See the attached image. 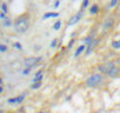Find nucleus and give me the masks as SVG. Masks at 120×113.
Wrapping results in <instances>:
<instances>
[{
    "instance_id": "nucleus-1",
    "label": "nucleus",
    "mask_w": 120,
    "mask_h": 113,
    "mask_svg": "<svg viewBox=\"0 0 120 113\" xmlns=\"http://www.w3.org/2000/svg\"><path fill=\"white\" fill-rule=\"evenodd\" d=\"M30 28V17L27 14L20 15L14 23V31L19 34H24Z\"/></svg>"
},
{
    "instance_id": "nucleus-2",
    "label": "nucleus",
    "mask_w": 120,
    "mask_h": 113,
    "mask_svg": "<svg viewBox=\"0 0 120 113\" xmlns=\"http://www.w3.org/2000/svg\"><path fill=\"white\" fill-rule=\"evenodd\" d=\"M98 71L101 73V74H106L108 77H116L118 73H119V70L118 67L115 66L114 63H107V64H101L98 66Z\"/></svg>"
},
{
    "instance_id": "nucleus-3",
    "label": "nucleus",
    "mask_w": 120,
    "mask_h": 113,
    "mask_svg": "<svg viewBox=\"0 0 120 113\" xmlns=\"http://www.w3.org/2000/svg\"><path fill=\"white\" fill-rule=\"evenodd\" d=\"M105 83V77L101 74V73H94V74H91L87 79H86V86L87 87H99L101 86L102 84Z\"/></svg>"
},
{
    "instance_id": "nucleus-4",
    "label": "nucleus",
    "mask_w": 120,
    "mask_h": 113,
    "mask_svg": "<svg viewBox=\"0 0 120 113\" xmlns=\"http://www.w3.org/2000/svg\"><path fill=\"white\" fill-rule=\"evenodd\" d=\"M41 61V58L40 56H28L24 60V66L25 67H28V68H33L35 67Z\"/></svg>"
},
{
    "instance_id": "nucleus-5",
    "label": "nucleus",
    "mask_w": 120,
    "mask_h": 113,
    "mask_svg": "<svg viewBox=\"0 0 120 113\" xmlns=\"http://www.w3.org/2000/svg\"><path fill=\"white\" fill-rule=\"evenodd\" d=\"M25 99H26V93H21L19 95L8 98L7 99V104H10V105H21L25 101Z\"/></svg>"
},
{
    "instance_id": "nucleus-6",
    "label": "nucleus",
    "mask_w": 120,
    "mask_h": 113,
    "mask_svg": "<svg viewBox=\"0 0 120 113\" xmlns=\"http://www.w3.org/2000/svg\"><path fill=\"white\" fill-rule=\"evenodd\" d=\"M82 14H84V11H79L78 13H75L74 15H72L71 17V19L68 20V26H73V25H75V24H78L81 19H82Z\"/></svg>"
},
{
    "instance_id": "nucleus-7",
    "label": "nucleus",
    "mask_w": 120,
    "mask_h": 113,
    "mask_svg": "<svg viewBox=\"0 0 120 113\" xmlns=\"http://www.w3.org/2000/svg\"><path fill=\"white\" fill-rule=\"evenodd\" d=\"M97 44H98V40H95V39H93L87 46H86V51H85V54L88 56L92 52H93V49L95 48V46H97Z\"/></svg>"
},
{
    "instance_id": "nucleus-8",
    "label": "nucleus",
    "mask_w": 120,
    "mask_h": 113,
    "mask_svg": "<svg viewBox=\"0 0 120 113\" xmlns=\"http://www.w3.org/2000/svg\"><path fill=\"white\" fill-rule=\"evenodd\" d=\"M42 79H44V71L40 70L35 73V75L33 78V83H40V81H42Z\"/></svg>"
},
{
    "instance_id": "nucleus-9",
    "label": "nucleus",
    "mask_w": 120,
    "mask_h": 113,
    "mask_svg": "<svg viewBox=\"0 0 120 113\" xmlns=\"http://www.w3.org/2000/svg\"><path fill=\"white\" fill-rule=\"evenodd\" d=\"M58 17H59L58 12H46L42 15V20H47V19H51V18H58Z\"/></svg>"
},
{
    "instance_id": "nucleus-10",
    "label": "nucleus",
    "mask_w": 120,
    "mask_h": 113,
    "mask_svg": "<svg viewBox=\"0 0 120 113\" xmlns=\"http://www.w3.org/2000/svg\"><path fill=\"white\" fill-rule=\"evenodd\" d=\"M86 51V45L85 44H82V45H80V46H78V48L75 49V53H74V56L75 58H78V56L80 55V54H82L84 52Z\"/></svg>"
},
{
    "instance_id": "nucleus-11",
    "label": "nucleus",
    "mask_w": 120,
    "mask_h": 113,
    "mask_svg": "<svg viewBox=\"0 0 120 113\" xmlns=\"http://www.w3.org/2000/svg\"><path fill=\"white\" fill-rule=\"evenodd\" d=\"M113 24H114V20H113L112 18H108V19L106 20L105 25H104V30H105V31H108V30L113 26Z\"/></svg>"
},
{
    "instance_id": "nucleus-12",
    "label": "nucleus",
    "mask_w": 120,
    "mask_h": 113,
    "mask_svg": "<svg viewBox=\"0 0 120 113\" xmlns=\"http://www.w3.org/2000/svg\"><path fill=\"white\" fill-rule=\"evenodd\" d=\"M0 10H1V12H4L5 14L8 13V6H7V4L5 1H3L1 4H0Z\"/></svg>"
},
{
    "instance_id": "nucleus-13",
    "label": "nucleus",
    "mask_w": 120,
    "mask_h": 113,
    "mask_svg": "<svg viewBox=\"0 0 120 113\" xmlns=\"http://www.w3.org/2000/svg\"><path fill=\"white\" fill-rule=\"evenodd\" d=\"M98 12H99V6H98V5H92V6L90 7V13H91L92 15L97 14Z\"/></svg>"
},
{
    "instance_id": "nucleus-14",
    "label": "nucleus",
    "mask_w": 120,
    "mask_h": 113,
    "mask_svg": "<svg viewBox=\"0 0 120 113\" xmlns=\"http://www.w3.org/2000/svg\"><path fill=\"white\" fill-rule=\"evenodd\" d=\"M3 25H4V27H10V26H12V20H11L8 17H6V18L3 20Z\"/></svg>"
},
{
    "instance_id": "nucleus-15",
    "label": "nucleus",
    "mask_w": 120,
    "mask_h": 113,
    "mask_svg": "<svg viewBox=\"0 0 120 113\" xmlns=\"http://www.w3.org/2000/svg\"><path fill=\"white\" fill-rule=\"evenodd\" d=\"M60 28H61V21L56 20V21L53 24V30H54V31H59Z\"/></svg>"
},
{
    "instance_id": "nucleus-16",
    "label": "nucleus",
    "mask_w": 120,
    "mask_h": 113,
    "mask_svg": "<svg viewBox=\"0 0 120 113\" xmlns=\"http://www.w3.org/2000/svg\"><path fill=\"white\" fill-rule=\"evenodd\" d=\"M112 47L114 49H120V40H113L112 41Z\"/></svg>"
},
{
    "instance_id": "nucleus-17",
    "label": "nucleus",
    "mask_w": 120,
    "mask_h": 113,
    "mask_svg": "<svg viewBox=\"0 0 120 113\" xmlns=\"http://www.w3.org/2000/svg\"><path fill=\"white\" fill-rule=\"evenodd\" d=\"M42 86V81H40V83H33L32 85H31V88L32 90H38V88H40Z\"/></svg>"
},
{
    "instance_id": "nucleus-18",
    "label": "nucleus",
    "mask_w": 120,
    "mask_h": 113,
    "mask_svg": "<svg viewBox=\"0 0 120 113\" xmlns=\"http://www.w3.org/2000/svg\"><path fill=\"white\" fill-rule=\"evenodd\" d=\"M7 51H8L7 45H5V44H0V53H6Z\"/></svg>"
},
{
    "instance_id": "nucleus-19",
    "label": "nucleus",
    "mask_w": 120,
    "mask_h": 113,
    "mask_svg": "<svg viewBox=\"0 0 120 113\" xmlns=\"http://www.w3.org/2000/svg\"><path fill=\"white\" fill-rule=\"evenodd\" d=\"M13 47H14L15 49H18V51H22V45H21L19 41H15V42H13Z\"/></svg>"
},
{
    "instance_id": "nucleus-20",
    "label": "nucleus",
    "mask_w": 120,
    "mask_h": 113,
    "mask_svg": "<svg viewBox=\"0 0 120 113\" xmlns=\"http://www.w3.org/2000/svg\"><path fill=\"white\" fill-rule=\"evenodd\" d=\"M118 3H119V0H111V3H109V7H111V8H114V7L118 5Z\"/></svg>"
},
{
    "instance_id": "nucleus-21",
    "label": "nucleus",
    "mask_w": 120,
    "mask_h": 113,
    "mask_svg": "<svg viewBox=\"0 0 120 113\" xmlns=\"http://www.w3.org/2000/svg\"><path fill=\"white\" fill-rule=\"evenodd\" d=\"M31 70H32V68H28V67H25V68L22 70V72H21V73H22V75H28V74L31 73Z\"/></svg>"
},
{
    "instance_id": "nucleus-22",
    "label": "nucleus",
    "mask_w": 120,
    "mask_h": 113,
    "mask_svg": "<svg viewBox=\"0 0 120 113\" xmlns=\"http://www.w3.org/2000/svg\"><path fill=\"white\" fill-rule=\"evenodd\" d=\"M88 5H90V0H84V3H82V5H81V11H84Z\"/></svg>"
},
{
    "instance_id": "nucleus-23",
    "label": "nucleus",
    "mask_w": 120,
    "mask_h": 113,
    "mask_svg": "<svg viewBox=\"0 0 120 113\" xmlns=\"http://www.w3.org/2000/svg\"><path fill=\"white\" fill-rule=\"evenodd\" d=\"M56 45H58V39L55 38V39H53V40H52V42H51V47H52V48H55V47H56Z\"/></svg>"
},
{
    "instance_id": "nucleus-24",
    "label": "nucleus",
    "mask_w": 120,
    "mask_h": 113,
    "mask_svg": "<svg viewBox=\"0 0 120 113\" xmlns=\"http://www.w3.org/2000/svg\"><path fill=\"white\" fill-rule=\"evenodd\" d=\"M92 40H93V37L88 35V37H86V39H85V44H87V45H88V44H90Z\"/></svg>"
},
{
    "instance_id": "nucleus-25",
    "label": "nucleus",
    "mask_w": 120,
    "mask_h": 113,
    "mask_svg": "<svg viewBox=\"0 0 120 113\" xmlns=\"http://www.w3.org/2000/svg\"><path fill=\"white\" fill-rule=\"evenodd\" d=\"M6 17H7V14H5L4 12H0V19H1V20H4Z\"/></svg>"
},
{
    "instance_id": "nucleus-26",
    "label": "nucleus",
    "mask_w": 120,
    "mask_h": 113,
    "mask_svg": "<svg viewBox=\"0 0 120 113\" xmlns=\"http://www.w3.org/2000/svg\"><path fill=\"white\" fill-rule=\"evenodd\" d=\"M59 5H60V0H56V1H55V4H54V8H56Z\"/></svg>"
},
{
    "instance_id": "nucleus-27",
    "label": "nucleus",
    "mask_w": 120,
    "mask_h": 113,
    "mask_svg": "<svg viewBox=\"0 0 120 113\" xmlns=\"http://www.w3.org/2000/svg\"><path fill=\"white\" fill-rule=\"evenodd\" d=\"M3 84H4V80H3V78H0V86H3Z\"/></svg>"
},
{
    "instance_id": "nucleus-28",
    "label": "nucleus",
    "mask_w": 120,
    "mask_h": 113,
    "mask_svg": "<svg viewBox=\"0 0 120 113\" xmlns=\"http://www.w3.org/2000/svg\"><path fill=\"white\" fill-rule=\"evenodd\" d=\"M3 92H4V87H3V86H0V94H1Z\"/></svg>"
},
{
    "instance_id": "nucleus-29",
    "label": "nucleus",
    "mask_w": 120,
    "mask_h": 113,
    "mask_svg": "<svg viewBox=\"0 0 120 113\" xmlns=\"http://www.w3.org/2000/svg\"><path fill=\"white\" fill-rule=\"evenodd\" d=\"M35 113H49V112H45V111H39V112H35Z\"/></svg>"
},
{
    "instance_id": "nucleus-30",
    "label": "nucleus",
    "mask_w": 120,
    "mask_h": 113,
    "mask_svg": "<svg viewBox=\"0 0 120 113\" xmlns=\"http://www.w3.org/2000/svg\"><path fill=\"white\" fill-rule=\"evenodd\" d=\"M13 113H21L20 111H15V112H13Z\"/></svg>"
}]
</instances>
